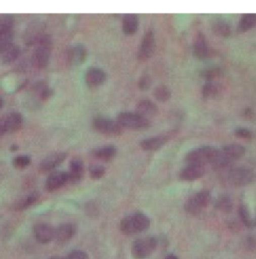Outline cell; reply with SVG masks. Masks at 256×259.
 <instances>
[{
    "mask_svg": "<svg viewBox=\"0 0 256 259\" xmlns=\"http://www.w3.org/2000/svg\"><path fill=\"white\" fill-rule=\"evenodd\" d=\"M245 154V148L240 144L227 145L221 149H217L215 157L211 162L214 169H223L229 164L240 159Z\"/></svg>",
    "mask_w": 256,
    "mask_h": 259,
    "instance_id": "1",
    "label": "cell"
},
{
    "mask_svg": "<svg viewBox=\"0 0 256 259\" xmlns=\"http://www.w3.org/2000/svg\"><path fill=\"white\" fill-rule=\"evenodd\" d=\"M150 226V219L143 213H135L123 218L120 222V230L125 235L144 232Z\"/></svg>",
    "mask_w": 256,
    "mask_h": 259,
    "instance_id": "2",
    "label": "cell"
},
{
    "mask_svg": "<svg viewBox=\"0 0 256 259\" xmlns=\"http://www.w3.org/2000/svg\"><path fill=\"white\" fill-rule=\"evenodd\" d=\"M35 48L32 54L33 65L37 68H44L50 60L52 40L49 35H41L35 41Z\"/></svg>",
    "mask_w": 256,
    "mask_h": 259,
    "instance_id": "3",
    "label": "cell"
},
{
    "mask_svg": "<svg viewBox=\"0 0 256 259\" xmlns=\"http://www.w3.org/2000/svg\"><path fill=\"white\" fill-rule=\"evenodd\" d=\"M117 122L122 128L140 130L148 128L150 126V120L139 115L136 112H121L117 116Z\"/></svg>",
    "mask_w": 256,
    "mask_h": 259,
    "instance_id": "4",
    "label": "cell"
},
{
    "mask_svg": "<svg viewBox=\"0 0 256 259\" xmlns=\"http://www.w3.org/2000/svg\"><path fill=\"white\" fill-rule=\"evenodd\" d=\"M157 246L155 237H143L134 241L132 245V255L135 259H146L151 255Z\"/></svg>",
    "mask_w": 256,
    "mask_h": 259,
    "instance_id": "5",
    "label": "cell"
},
{
    "mask_svg": "<svg viewBox=\"0 0 256 259\" xmlns=\"http://www.w3.org/2000/svg\"><path fill=\"white\" fill-rule=\"evenodd\" d=\"M217 149L210 146H203L200 148H196L194 150H191L186 155V161L189 164H198V165H204L212 162Z\"/></svg>",
    "mask_w": 256,
    "mask_h": 259,
    "instance_id": "6",
    "label": "cell"
},
{
    "mask_svg": "<svg viewBox=\"0 0 256 259\" xmlns=\"http://www.w3.org/2000/svg\"><path fill=\"white\" fill-rule=\"evenodd\" d=\"M256 175L253 170L243 167H237L231 169L227 173V180L228 182L236 187L246 186L252 183L255 179Z\"/></svg>",
    "mask_w": 256,
    "mask_h": 259,
    "instance_id": "7",
    "label": "cell"
},
{
    "mask_svg": "<svg viewBox=\"0 0 256 259\" xmlns=\"http://www.w3.org/2000/svg\"><path fill=\"white\" fill-rule=\"evenodd\" d=\"M210 202V193L207 190H202L191 196L186 204L185 209L191 214H197L207 207Z\"/></svg>",
    "mask_w": 256,
    "mask_h": 259,
    "instance_id": "8",
    "label": "cell"
},
{
    "mask_svg": "<svg viewBox=\"0 0 256 259\" xmlns=\"http://www.w3.org/2000/svg\"><path fill=\"white\" fill-rule=\"evenodd\" d=\"M92 126L96 131L106 135H119L123 131V128L117 122V120L114 121L104 117L94 118L92 122Z\"/></svg>",
    "mask_w": 256,
    "mask_h": 259,
    "instance_id": "9",
    "label": "cell"
},
{
    "mask_svg": "<svg viewBox=\"0 0 256 259\" xmlns=\"http://www.w3.org/2000/svg\"><path fill=\"white\" fill-rule=\"evenodd\" d=\"M154 49H155L154 33L152 31H148L143 36V39L139 46L138 53H137L138 59L142 61L149 59L153 55Z\"/></svg>",
    "mask_w": 256,
    "mask_h": 259,
    "instance_id": "10",
    "label": "cell"
},
{
    "mask_svg": "<svg viewBox=\"0 0 256 259\" xmlns=\"http://www.w3.org/2000/svg\"><path fill=\"white\" fill-rule=\"evenodd\" d=\"M176 131H171L163 135H158L154 137H150L147 139H144L140 142V146L143 150L146 151H153L161 148L167 141H169L171 138L175 135Z\"/></svg>",
    "mask_w": 256,
    "mask_h": 259,
    "instance_id": "11",
    "label": "cell"
},
{
    "mask_svg": "<svg viewBox=\"0 0 256 259\" xmlns=\"http://www.w3.org/2000/svg\"><path fill=\"white\" fill-rule=\"evenodd\" d=\"M87 56V50L86 46L82 44L74 45L73 47L69 48L66 53L67 62L72 66H78L86 61Z\"/></svg>",
    "mask_w": 256,
    "mask_h": 259,
    "instance_id": "12",
    "label": "cell"
},
{
    "mask_svg": "<svg viewBox=\"0 0 256 259\" xmlns=\"http://www.w3.org/2000/svg\"><path fill=\"white\" fill-rule=\"evenodd\" d=\"M66 158V154L63 152H54L52 154L47 155L39 165V169L41 172H49L59 166Z\"/></svg>",
    "mask_w": 256,
    "mask_h": 259,
    "instance_id": "13",
    "label": "cell"
},
{
    "mask_svg": "<svg viewBox=\"0 0 256 259\" xmlns=\"http://www.w3.org/2000/svg\"><path fill=\"white\" fill-rule=\"evenodd\" d=\"M55 229H53L49 224L37 223L34 225L33 234L36 240L40 243H48L54 239Z\"/></svg>",
    "mask_w": 256,
    "mask_h": 259,
    "instance_id": "14",
    "label": "cell"
},
{
    "mask_svg": "<svg viewBox=\"0 0 256 259\" xmlns=\"http://www.w3.org/2000/svg\"><path fill=\"white\" fill-rule=\"evenodd\" d=\"M69 168L70 170L68 171V183L74 184L79 182L84 171V165L82 160L77 157L72 158L69 163Z\"/></svg>",
    "mask_w": 256,
    "mask_h": 259,
    "instance_id": "15",
    "label": "cell"
},
{
    "mask_svg": "<svg viewBox=\"0 0 256 259\" xmlns=\"http://www.w3.org/2000/svg\"><path fill=\"white\" fill-rule=\"evenodd\" d=\"M106 79L105 72L97 67L89 68L86 73V84L89 87H98L101 85Z\"/></svg>",
    "mask_w": 256,
    "mask_h": 259,
    "instance_id": "16",
    "label": "cell"
},
{
    "mask_svg": "<svg viewBox=\"0 0 256 259\" xmlns=\"http://www.w3.org/2000/svg\"><path fill=\"white\" fill-rule=\"evenodd\" d=\"M65 184H68V172L51 173L46 180V188L49 191H54Z\"/></svg>",
    "mask_w": 256,
    "mask_h": 259,
    "instance_id": "17",
    "label": "cell"
},
{
    "mask_svg": "<svg viewBox=\"0 0 256 259\" xmlns=\"http://www.w3.org/2000/svg\"><path fill=\"white\" fill-rule=\"evenodd\" d=\"M75 234V226L71 223H63L55 229L54 239L58 243H64L70 240Z\"/></svg>",
    "mask_w": 256,
    "mask_h": 259,
    "instance_id": "18",
    "label": "cell"
},
{
    "mask_svg": "<svg viewBox=\"0 0 256 259\" xmlns=\"http://www.w3.org/2000/svg\"><path fill=\"white\" fill-rule=\"evenodd\" d=\"M205 174V166L198 164H189L181 170L180 178L185 181H193L201 178Z\"/></svg>",
    "mask_w": 256,
    "mask_h": 259,
    "instance_id": "19",
    "label": "cell"
},
{
    "mask_svg": "<svg viewBox=\"0 0 256 259\" xmlns=\"http://www.w3.org/2000/svg\"><path fill=\"white\" fill-rule=\"evenodd\" d=\"M6 133L16 132L22 126V116L18 112H10L3 117Z\"/></svg>",
    "mask_w": 256,
    "mask_h": 259,
    "instance_id": "20",
    "label": "cell"
},
{
    "mask_svg": "<svg viewBox=\"0 0 256 259\" xmlns=\"http://www.w3.org/2000/svg\"><path fill=\"white\" fill-rule=\"evenodd\" d=\"M158 111V108L155 103L150 100H141L136 105V113L139 115L148 118L154 116Z\"/></svg>",
    "mask_w": 256,
    "mask_h": 259,
    "instance_id": "21",
    "label": "cell"
},
{
    "mask_svg": "<svg viewBox=\"0 0 256 259\" xmlns=\"http://www.w3.org/2000/svg\"><path fill=\"white\" fill-rule=\"evenodd\" d=\"M115 154H116V148L114 146H112V145L99 147V148H96L93 151L94 157L96 159L104 161V162L112 160L114 158Z\"/></svg>",
    "mask_w": 256,
    "mask_h": 259,
    "instance_id": "22",
    "label": "cell"
},
{
    "mask_svg": "<svg viewBox=\"0 0 256 259\" xmlns=\"http://www.w3.org/2000/svg\"><path fill=\"white\" fill-rule=\"evenodd\" d=\"M19 55H20L19 47L15 44H12L0 54V58H1L2 63L11 64L19 57Z\"/></svg>",
    "mask_w": 256,
    "mask_h": 259,
    "instance_id": "23",
    "label": "cell"
},
{
    "mask_svg": "<svg viewBox=\"0 0 256 259\" xmlns=\"http://www.w3.org/2000/svg\"><path fill=\"white\" fill-rule=\"evenodd\" d=\"M194 53L200 59H204L208 56L207 42L205 36L202 33H198V35L196 36V39L194 41Z\"/></svg>",
    "mask_w": 256,
    "mask_h": 259,
    "instance_id": "24",
    "label": "cell"
},
{
    "mask_svg": "<svg viewBox=\"0 0 256 259\" xmlns=\"http://www.w3.org/2000/svg\"><path fill=\"white\" fill-rule=\"evenodd\" d=\"M138 17L136 14H126L122 21V29L126 35H132L137 31Z\"/></svg>",
    "mask_w": 256,
    "mask_h": 259,
    "instance_id": "25",
    "label": "cell"
},
{
    "mask_svg": "<svg viewBox=\"0 0 256 259\" xmlns=\"http://www.w3.org/2000/svg\"><path fill=\"white\" fill-rule=\"evenodd\" d=\"M256 26V14H244L238 25V29L241 32L248 31Z\"/></svg>",
    "mask_w": 256,
    "mask_h": 259,
    "instance_id": "26",
    "label": "cell"
},
{
    "mask_svg": "<svg viewBox=\"0 0 256 259\" xmlns=\"http://www.w3.org/2000/svg\"><path fill=\"white\" fill-rule=\"evenodd\" d=\"M221 92V85L214 81H207L202 89V95L206 99L215 98Z\"/></svg>",
    "mask_w": 256,
    "mask_h": 259,
    "instance_id": "27",
    "label": "cell"
},
{
    "mask_svg": "<svg viewBox=\"0 0 256 259\" xmlns=\"http://www.w3.org/2000/svg\"><path fill=\"white\" fill-rule=\"evenodd\" d=\"M212 29H214V32L217 33L218 35L222 36V37H227L230 35V26L223 20H218V21H215L214 23V26H212Z\"/></svg>",
    "mask_w": 256,
    "mask_h": 259,
    "instance_id": "28",
    "label": "cell"
},
{
    "mask_svg": "<svg viewBox=\"0 0 256 259\" xmlns=\"http://www.w3.org/2000/svg\"><path fill=\"white\" fill-rule=\"evenodd\" d=\"M239 216H240V218H241V220H242V222L245 226L252 227V226L255 225L256 221H254L251 218L250 213L248 211V208L245 204H240V206H239Z\"/></svg>",
    "mask_w": 256,
    "mask_h": 259,
    "instance_id": "29",
    "label": "cell"
},
{
    "mask_svg": "<svg viewBox=\"0 0 256 259\" xmlns=\"http://www.w3.org/2000/svg\"><path fill=\"white\" fill-rule=\"evenodd\" d=\"M14 18L10 14L0 15V31H13Z\"/></svg>",
    "mask_w": 256,
    "mask_h": 259,
    "instance_id": "30",
    "label": "cell"
},
{
    "mask_svg": "<svg viewBox=\"0 0 256 259\" xmlns=\"http://www.w3.org/2000/svg\"><path fill=\"white\" fill-rule=\"evenodd\" d=\"M13 31H0V54L12 44Z\"/></svg>",
    "mask_w": 256,
    "mask_h": 259,
    "instance_id": "31",
    "label": "cell"
},
{
    "mask_svg": "<svg viewBox=\"0 0 256 259\" xmlns=\"http://www.w3.org/2000/svg\"><path fill=\"white\" fill-rule=\"evenodd\" d=\"M30 162H31V158H30L29 155L21 154V155H18V156H16L14 158L13 165L17 169H24L27 166H29Z\"/></svg>",
    "mask_w": 256,
    "mask_h": 259,
    "instance_id": "32",
    "label": "cell"
},
{
    "mask_svg": "<svg viewBox=\"0 0 256 259\" xmlns=\"http://www.w3.org/2000/svg\"><path fill=\"white\" fill-rule=\"evenodd\" d=\"M154 97L161 102H165L170 99V90L166 87H158L154 90Z\"/></svg>",
    "mask_w": 256,
    "mask_h": 259,
    "instance_id": "33",
    "label": "cell"
},
{
    "mask_svg": "<svg viewBox=\"0 0 256 259\" xmlns=\"http://www.w3.org/2000/svg\"><path fill=\"white\" fill-rule=\"evenodd\" d=\"M215 206L223 212H230V210L232 209V202H231L230 198H228L226 196H223V197L218 199Z\"/></svg>",
    "mask_w": 256,
    "mask_h": 259,
    "instance_id": "34",
    "label": "cell"
},
{
    "mask_svg": "<svg viewBox=\"0 0 256 259\" xmlns=\"http://www.w3.org/2000/svg\"><path fill=\"white\" fill-rule=\"evenodd\" d=\"M89 174L92 179H100L105 174V168L99 164H93L89 167Z\"/></svg>",
    "mask_w": 256,
    "mask_h": 259,
    "instance_id": "35",
    "label": "cell"
},
{
    "mask_svg": "<svg viewBox=\"0 0 256 259\" xmlns=\"http://www.w3.org/2000/svg\"><path fill=\"white\" fill-rule=\"evenodd\" d=\"M220 74H221V71L219 68H209L201 72V76L207 81H214L215 78L220 76Z\"/></svg>",
    "mask_w": 256,
    "mask_h": 259,
    "instance_id": "36",
    "label": "cell"
},
{
    "mask_svg": "<svg viewBox=\"0 0 256 259\" xmlns=\"http://www.w3.org/2000/svg\"><path fill=\"white\" fill-rule=\"evenodd\" d=\"M36 200H37V194H35V193L30 194V195L26 196L24 199H22V200L18 203L17 208H18V209H26L27 207L31 206Z\"/></svg>",
    "mask_w": 256,
    "mask_h": 259,
    "instance_id": "37",
    "label": "cell"
},
{
    "mask_svg": "<svg viewBox=\"0 0 256 259\" xmlns=\"http://www.w3.org/2000/svg\"><path fill=\"white\" fill-rule=\"evenodd\" d=\"M36 91H37V93H38L39 98L42 99V100L48 99V98L52 95V91L48 88L47 85H45V84H40V85L38 84V85L36 87Z\"/></svg>",
    "mask_w": 256,
    "mask_h": 259,
    "instance_id": "38",
    "label": "cell"
},
{
    "mask_svg": "<svg viewBox=\"0 0 256 259\" xmlns=\"http://www.w3.org/2000/svg\"><path fill=\"white\" fill-rule=\"evenodd\" d=\"M151 83H152V80L150 78V76L148 75H145V76H142L139 81H138V87L141 89V90H147L149 89L151 87Z\"/></svg>",
    "mask_w": 256,
    "mask_h": 259,
    "instance_id": "39",
    "label": "cell"
},
{
    "mask_svg": "<svg viewBox=\"0 0 256 259\" xmlns=\"http://www.w3.org/2000/svg\"><path fill=\"white\" fill-rule=\"evenodd\" d=\"M234 134L237 138H240V139H251L252 137L251 132L246 128H238L235 130Z\"/></svg>",
    "mask_w": 256,
    "mask_h": 259,
    "instance_id": "40",
    "label": "cell"
},
{
    "mask_svg": "<svg viewBox=\"0 0 256 259\" xmlns=\"http://www.w3.org/2000/svg\"><path fill=\"white\" fill-rule=\"evenodd\" d=\"M65 259H89V256L84 251L74 250L71 253H69L68 256L65 257Z\"/></svg>",
    "mask_w": 256,
    "mask_h": 259,
    "instance_id": "41",
    "label": "cell"
},
{
    "mask_svg": "<svg viewBox=\"0 0 256 259\" xmlns=\"http://www.w3.org/2000/svg\"><path fill=\"white\" fill-rule=\"evenodd\" d=\"M5 133H6V130H5V125H4V121H3V117H2V118H0V136H2Z\"/></svg>",
    "mask_w": 256,
    "mask_h": 259,
    "instance_id": "42",
    "label": "cell"
},
{
    "mask_svg": "<svg viewBox=\"0 0 256 259\" xmlns=\"http://www.w3.org/2000/svg\"><path fill=\"white\" fill-rule=\"evenodd\" d=\"M165 259H178L177 258V256H175V255H173V254H170V255H167Z\"/></svg>",
    "mask_w": 256,
    "mask_h": 259,
    "instance_id": "43",
    "label": "cell"
},
{
    "mask_svg": "<svg viewBox=\"0 0 256 259\" xmlns=\"http://www.w3.org/2000/svg\"><path fill=\"white\" fill-rule=\"evenodd\" d=\"M2 106H3V100H2V98L0 97V109L2 108Z\"/></svg>",
    "mask_w": 256,
    "mask_h": 259,
    "instance_id": "44",
    "label": "cell"
},
{
    "mask_svg": "<svg viewBox=\"0 0 256 259\" xmlns=\"http://www.w3.org/2000/svg\"><path fill=\"white\" fill-rule=\"evenodd\" d=\"M50 259H65L64 257H60V256H53V257H51Z\"/></svg>",
    "mask_w": 256,
    "mask_h": 259,
    "instance_id": "45",
    "label": "cell"
}]
</instances>
